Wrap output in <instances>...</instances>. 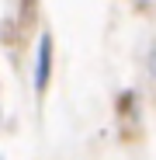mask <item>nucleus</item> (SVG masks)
<instances>
[{"label": "nucleus", "mask_w": 156, "mask_h": 160, "mask_svg": "<svg viewBox=\"0 0 156 160\" xmlns=\"http://www.w3.org/2000/svg\"><path fill=\"white\" fill-rule=\"evenodd\" d=\"M49 84V38H42V45H38V73H35V87L42 91Z\"/></svg>", "instance_id": "f257e3e1"}]
</instances>
